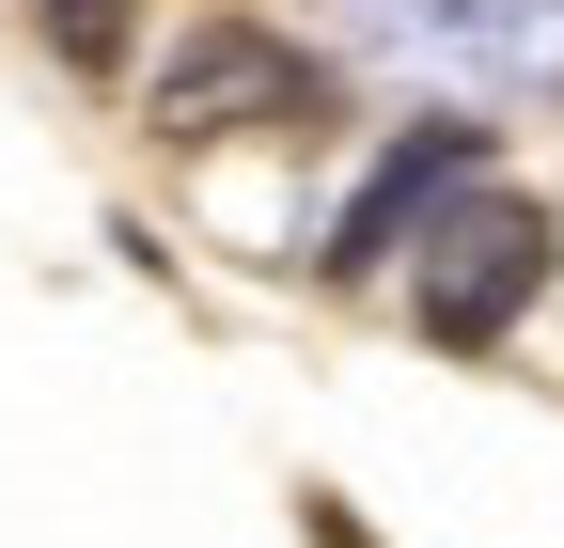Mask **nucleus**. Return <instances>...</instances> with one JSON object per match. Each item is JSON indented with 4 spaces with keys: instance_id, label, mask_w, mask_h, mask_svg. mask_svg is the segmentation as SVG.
<instances>
[{
    "instance_id": "f257e3e1",
    "label": "nucleus",
    "mask_w": 564,
    "mask_h": 548,
    "mask_svg": "<svg viewBox=\"0 0 564 548\" xmlns=\"http://www.w3.org/2000/svg\"><path fill=\"white\" fill-rule=\"evenodd\" d=\"M299 110H314V63L251 17H204L158 63V142H236V125H299Z\"/></svg>"
},
{
    "instance_id": "f03ea898",
    "label": "nucleus",
    "mask_w": 564,
    "mask_h": 548,
    "mask_svg": "<svg viewBox=\"0 0 564 548\" xmlns=\"http://www.w3.org/2000/svg\"><path fill=\"white\" fill-rule=\"evenodd\" d=\"M549 283V220H533V204H470V220L440 235V266H423V346H502V329H518V298Z\"/></svg>"
},
{
    "instance_id": "20e7f679",
    "label": "nucleus",
    "mask_w": 564,
    "mask_h": 548,
    "mask_svg": "<svg viewBox=\"0 0 564 548\" xmlns=\"http://www.w3.org/2000/svg\"><path fill=\"white\" fill-rule=\"evenodd\" d=\"M32 32L79 63V79H110V63H126V0H32Z\"/></svg>"
},
{
    "instance_id": "7ed1b4c3",
    "label": "nucleus",
    "mask_w": 564,
    "mask_h": 548,
    "mask_svg": "<svg viewBox=\"0 0 564 548\" xmlns=\"http://www.w3.org/2000/svg\"><path fill=\"white\" fill-rule=\"evenodd\" d=\"M470 157H486V125H423V142H392V157L361 173V204L329 220V266H392V235H408V220H423V204H440Z\"/></svg>"
}]
</instances>
